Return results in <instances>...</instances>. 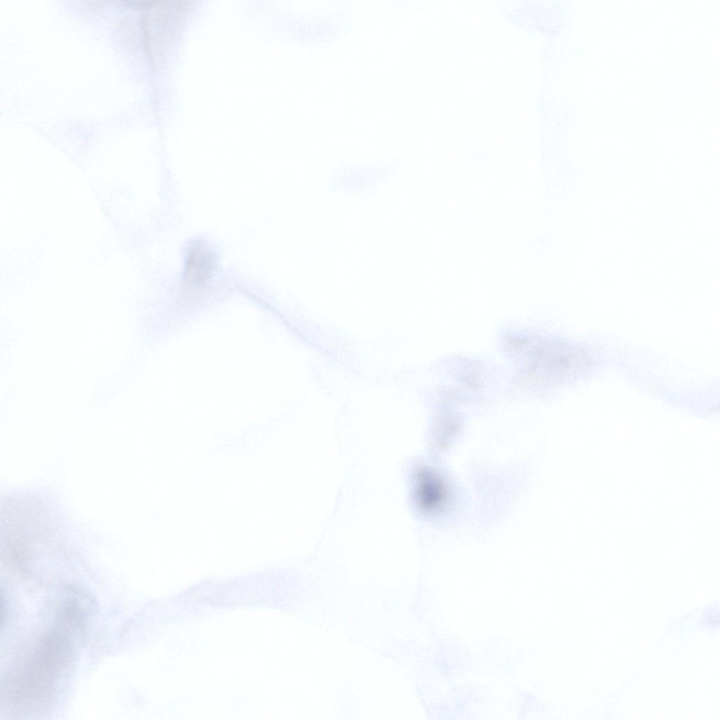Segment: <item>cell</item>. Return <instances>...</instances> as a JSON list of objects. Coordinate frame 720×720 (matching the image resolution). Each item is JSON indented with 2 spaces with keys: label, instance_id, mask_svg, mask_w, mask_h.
<instances>
[{
  "label": "cell",
  "instance_id": "3",
  "mask_svg": "<svg viewBox=\"0 0 720 720\" xmlns=\"http://www.w3.org/2000/svg\"><path fill=\"white\" fill-rule=\"evenodd\" d=\"M212 268L213 257L210 251L203 245H195L187 262L186 279L190 284L202 285L210 277Z\"/></svg>",
  "mask_w": 720,
  "mask_h": 720
},
{
  "label": "cell",
  "instance_id": "2",
  "mask_svg": "<svg viewBox=\"0 0 720 720\" xmlns=\"http://www.w3.org/2000/svg\"><path fill=\"white\" fill-rule=\"evenodd\" d=\"M506 344L522 367L544 377L565 376L583 361L575 349L546 338L515 335L509 337Z\"/></svg>",
  "mask_w": 720,
  "mask_h": 720
},
{
  "label": "cell",
  "instance_id": "1",
  "mask_svg": "<svg viewBox=\"0 0 720 720\" xmlns=\"http://www.w3.org/2000/svg\"><path fill=\"white\" fill-rule=\"evenodd\" d=\"M70 641L67 635L56 631L39 642L6 680L3 693L8 705L29 713L51 702L71 658Z\"/></svg>",
  "mask_w": 720,
  "mask_h": 720
}]
</instances>
